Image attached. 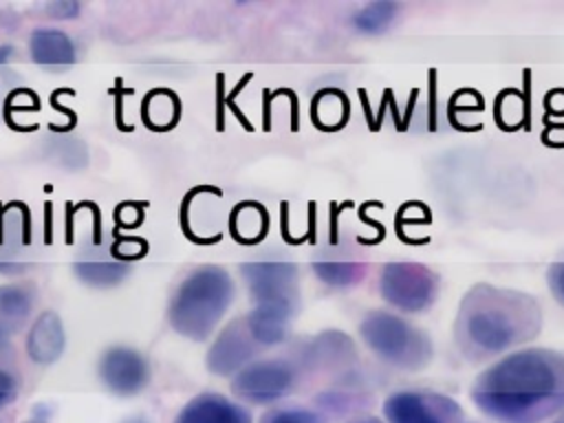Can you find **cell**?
<instances>
[{"mask_svg": "<svg viewBox=\"0 0 564 423\" xmlns=\"http://www.w3.org/2000/svg\"><path fill=\"white\" fill-rule=\"evenodd\" d=\"M469 397L498 423H544L564 412V355L546 348L509 352L478 375Z\"/></svg>", "mask_w": 564, "mask_h": 423, "instance_id": "6da1fadb", "label": "cell"}, {"mask_svg": "<svg viewBox=\"0 0 564 423\" xmlns=\"http://www.w3.org/2000/svg\"><path fill=\"white\" fill-rule=\"evenodd\" d=\"M540 326L542 311L533 295L480 282L465 293L454 335L469 359H485L535 337Z\"/></svg>", "mask_w": 564, "mask_h": 423, "instance_id": "7a4b0ae2", "label": "cell"}, {"mask_svg": "<svg viewBox=\"0 0 564 423\" xmlns=\"http://www.w3.org/2000/svg\"><path fill=\"white\" fill-rule=\"evenodd\" d=\"M240 273L253 297L247 328L256 344L275 346L286 337L297 306V269L291 262H247Z\"/></svg>", "mask_w": 564, "mask_h": 423, "instance_id": "3957f363", "label": "cell"}, {"mask_svg": "<svg viewBox=\"0 0 564 423\" xmlns=\"http://www.w3.org/2000/svg\"><path fill=\"white\" fill-rule=\"evenodd\" d=\"M234 293L236 284L223 267H198L185 275L172 295L167 319L183 337L203 341L216 330L234 300Z\"/></svg>", "mask_w": 564, "mask_h": 423, "instance_id": "277c9868", "label": "cell"}, {"mask_svg": "<svg viewBox=\"0 0 564 423\" xmlns=\"http://www.w3.org/2000/svg\"><path fill=\"white\" fill-rule=\"evenodd\" d=\"M361 339L383 361L403 368L419 370L432 359L430 337L388 311H372L359 324Z\"/></svg>", "mask_w": 564, "mask_h": 423, "instance_id": "5b68a950", "label": "cell"}, {"mask_svg": "<svg viewBox=\"0 0 564 423\" xmlns=\"http://www.w3.org/2000/svg\"><path fill=\"white\" fill-rule=\"evenodd\" d=\"M379 291L394 308L421 313L436 297L438 275L419 262H388L379 273Z\"/></svg>", "mask_w": 564, "mask_h": 423, "instance_id": "8992f818", "label": "cell"}, {"mask_svg": "<svg viewBox=\"0 0 564 423\" xmlns=\"http://www.w3.org/2000/svg\"><path fill=\"white\" fill-rule=\"evenodd\" d=\"M295 386V368L284 359H256L231 377L240 403L275 405Z\"/></svg>", "mask_w": 564, "mask_h": 423, "instance_id": "52a82bcc", "label": "cell"}, {"mask_svg": "<svg viewBox=\"0 0 564 423\" xmlns=\"http://www.w3.org/2000/svg\"><path fill=\"white\" fill-rule=\"evenodd\" d=\"M386 423H458V403L436 392L401 390L383 401Z\"/></svg>", "mask_w": 564, "mask_h": 423, "instance_id": "ba28073f", "label": "cell"}, {"mask_svg": "<svg viewBox=\"0 0 564 423\" xmlns=\"http://www.w3.org/2000/svg\"><path fill=\"white\" fill-rule=\"evenodd\" d=\"M101 386L115 397H137L150 381L148 359L128 346H112L97 361Z\"/></svg>", "mask_w": 564, "mask_h": 423, "instance_id": "9c48e42d", "label": "cell"}, {"mask_svg": "<svg viewBox=\"0 0 564 423\" xmlns=\"http://www.w3.org/2000/svg\"><path fill=\"white\" fill-rule=\"evenodd\" d=\"M253 337L247 328V322H229L216 337V341L212 344L209 352H207V368L214 375L220 377H234L236 372H240L247 364L253 361Z\"/></svg>", "mask_w": 564, "mask_h": 423, "instance_id": "30bf717a", "label": "cell"}, {"mask_svg": "<svg viewBox=\"0 0 564 423\" xmlns=\"http://www.w3.org/2000/svg\"><path fill=\"white\" fill-rule=\"evenodd\" d=\"M174 423H253V416L240 401L218 392H203L178 410Z\"/></svg>", "mask_w": 564, "mask_h": 423, "instance_id": "8fae6325", "label": "cell"}, {"mask_svg": "<svg viewBox=\"0 0 564 423\" xmlns=\"http://www.w3.org/2000/svg\"><path fill=\"white\" fill-rule=\"evenodd\" d=\"M64 346H66V333H64L62 319L53 311L40 313L33 319L24 341L29 359L40 366H48L64 355Z\"/></svg>", "mask_w": 564, "mask_h": 423, "instance_id": "7c38bea8", "label": "cell"}, {"mask_svg": "<svg viewBox=\"0 0 564 423\" xmlns=\"http://www.w3.org/2000/svg\"><path fill=\"white\" fill-rule=\"evenodd\" d=\"M29 53L37 66L46 68H68L77 59L75 42L70 35L51 26H42L31 33Z\"/></svg>", "mask_w": 564, "mask_h": 423, "instance_id": "4fadbf2b", "label": "cell"}, {"mask_svg": "<svg viewBox=\"0 0 564 423\" xmlns=\"http://www.w3.org/2000/svg\"><path fill=\"white\" fill-rule=\"evenodd\" d=\"M35 293L26 284L0 286V322L7 326H20L33 311Z\"/></svg>", "mask_w": 564, "mask_h": 423, "instance_id": "5bb4252c", "label": "cell"}, {"mask_svg": "<svg viewBox=\"0 0 564 423\" xmlns=\"http://www.w3.org/2000/svg\"><path fill=\"white\" fill-rule=\"evenodd\" d=\"M399 4L390 2V0H379V2H370L364 4L355 15H352V24L359 33L366 35H377L381 31H386L394 18H397Z\"/></svg>", "mask_w": 564, "mask_h": 423, "instance_id": "9a60e30c", "label": "cell"}, {"mask_svg": "<svg viewBox=\"0 0 564 423\" xmlns=\"http://www.w3.org/2000/svg\"><path fill=\"white\" fill-rule=\"evenodd\" d=\"M128 264L112 260H86L75 264V275L90 286H112L128 275Z\"/></svg>", "mask_w": 564, "mask_h": 423, "instance_id": "2e32d148", "label": "cell"}, {"mask_svg": "<svg viewBox=\"0 0 564 423\" xmlns=\"http://www.w3.org/2000/svg\"><path fill=\"white\" fill-rule=\"evenodd\" d=\"M315 275L330 284V286H350L355 284L361 275H364V267L355 264V262H333V260H324V262H315L313 264Z\"/></svg>", "mask_w": 564, "mask_h": 423, "instance_id": "e0dca14e", "label": "cell"}, {"mask_svg": "<svg viewBox=\"0 0 564 423\" xmlns=\"http://www.w3.org/2000/svg\"><path fill=\"white\" fill-rule=\"evenodd\" d=\"M258 423H326L322 414L304 405H273L269 408Z\"/></svg>", "mask_w": 564, "mask_h": 423, "instance_id": "ac0fdd59", "label": "cell"}, {"mask_svg": "<svg viewBox=\"0 0 564 423\" xmlns=\"http://www.w3.org/2000/svg\"><path fill=\"white\" fill-rule=\"evenodd\" d=\"M18 390H20L18 377L9 368H0V410L15 401Z\"/></svg>", "mask_w": 564, "mask_h": 423, "instance_id": "d6986e66", "label": "cell"}, {"mask_svg": "<svg viewBox=\"0 0 564 423\" xmlns=\"http://www.w3.org/2000/svg\"><path fill=\"white\" fill-rule=\"evenodd\" d=\"M549 286H551L553 295L557 297V302L564 304V262H555L549 269Z\"/></svg>", "mask_w": 564, "mask_h": 423, "instance_id": "ffe728a7", "label": "cell"}, {"mask_svg": "<svg viewBox=\"0 0 564 423\" xmlns=\"http://www.w3.org/2000/svg\"><path fill=\"white\" fill-rule=\"evenodd\" d=\"M48 11L55 15V18H64V20H70L77 15L79 11V4L73 2V0H62V2H53L48 7Z\"/></svg>", "mask_w": 564, "mask_h": 423, "instance_id": "44dd1931", "label": "cell"}, {"mask_svg": "<svg viewBox=\"0 0 564 423\" xmlns=\"http://www.w3.org/2000/svg\"><path fill=\"white\" fill-rule=\"evenodd\" d=\"M11 55H13V46H9V44L0 46V64L9 62V59H11Z\"/></svg>", "mask_w": 564, "mask_h": 423, "instance_id": "7402d4cb", "label": "cell"}, {"mask_svg": "<svg viewBox=\"0 0 564 423\" xmlns=\"http://www.w3.org/2000/svg\"><path fill=\"white\" fill-rule=\"evenodd\" d=\"M7 341H9V326L0 322V350L7 346Z\"/></svg>", "mask_w": 564, "mask_h": 423, "instance_id": "603a6c76", "label": "cell"}, {"mask_svg": "<svg viewBox=\"0 0 564 423\" xmlns=\"http://www.w3.org/2000/svg\"><path fill=\"white\" fill-rule=\"evenodd\" d=\"M121 423H150V421H148V419H143V416H139V414H132V416L123 419Z\"/></svg>", "mask_w": 564, "mask_h": 423, "instance_id": "cb8c5ba5", "label": "cell"}, {"mask_svg": "<svg viewBox=\"0 0 564 423\" xmlns=\"http://www.w3.org/2000/svg\"><path fill=\"white\" fill-rule=\"evenodd\" d=\"M350 423H381V421H379V419H372V416H370V419H357V421H350Z\"/></svg>", "mask_w": 564, "mask_h": 423, "instance_id": "d4e9b609", "label": "cell"}, {"mask_svg": "<svg viewBox=\"0 0 564 423\" xmlns=\"http://www.w3.org/2000/svg\"><path fill=\"white\" fill-rule=\"evenodd\" d=\"M549 423H564V412H562V414H560V416H555V419H553V421H549Z\"/></svg>", "mask_w": 564, "mask_h": 423, "instance_id": "484cf974", "label": "cell"}, {"mask_svg": "<svg viewBox=\"0 0 564 423\" xmlns=\"http://www.w3.org/2000/svg\"><path fill=\"white\" fill-rule=\"evenodd\" d=\"M31 423H37V421H31Z\"/></svg>", "mask_w": 564, "mask_h": 423, "instance_id": "4316f807", "label": "cell"}]
</instances>
